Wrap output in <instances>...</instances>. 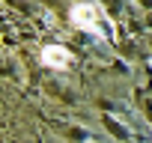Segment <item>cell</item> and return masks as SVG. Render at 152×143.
Segmentation results:
<instances>
[{"label":"cell","mask_w":152,"mask_h":143,"mask_svg":"<svg viewBox=\"0 0 152 143\" xmlns=\"http://www.w3.org/2000/svg\"><path fill=\"white\" fill-rule=\"evenodd\" d=\"M99 18H102V12H99L96 3H78V6L72 9L75 27H81V30H87V33H99Z\"/></svg>","instance_id":"obj_1"},{"label":"cell","mask_w":152,"mask_h":143,"mask_svg":"<svg viewBox=\"0 0 152 143\" xmlns=\"http://www.w3.org/2000/svg\"><path fill=\"white\" fill-rule=\"evenodd\" d=\"M42 63L51 66V69H66L72 63V54L63 45H48V48H42Z\"/></svg>","instance_id":"obj_2"}]
</instances>
